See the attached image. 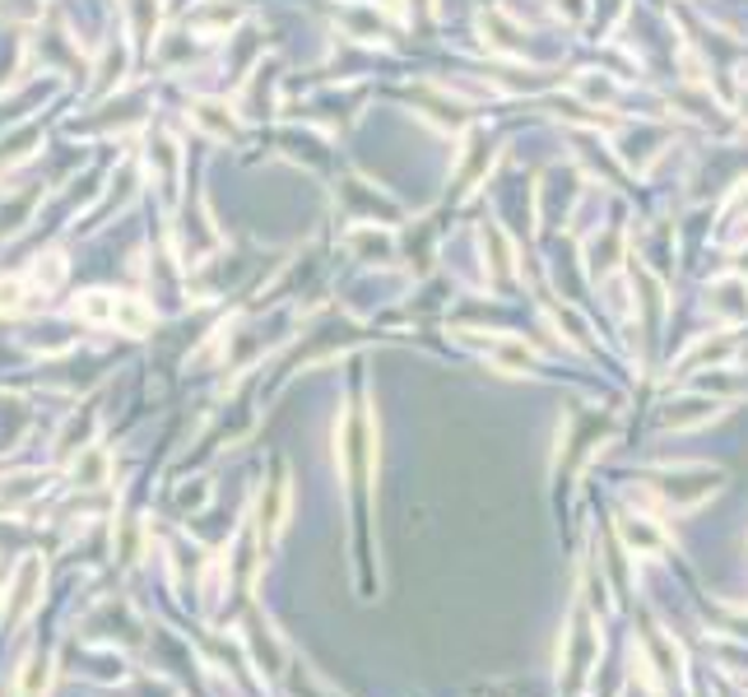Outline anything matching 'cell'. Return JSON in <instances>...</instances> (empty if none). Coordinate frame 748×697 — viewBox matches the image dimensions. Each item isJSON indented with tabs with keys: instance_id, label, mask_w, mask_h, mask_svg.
<instances>
[{
	"instance_id": "6da1fadb",
	"label": "cell",
	"mask_w": 748,
	"mask_h": 697,
	"mask_svg": "<svg viewBox=\"0 0 748 697\" xmlns=\"http://www.w3.org/2000/svg\"><path fill=\"white\" fill-rule=\"evenodd\" d=\"M42 586H47V562L42 554H23L14 562V572L6 581V596H0V624L19 628L38 605H42Z\"/></svg>"
},
{
	"instance_id": "7a4b0ae2",
	"label": "cell",
	"mask_w": 748,
	"mask_h": 697,
	"mask_svg": "<svg viewBox=\"0 0 748 697\" xmlns=\"http://www.w3.org/2000/svg\"><path fill=\"white\" fill-rule=\"evenodd\" d=\"M70 479H74V488H102L112 479V456L102 451V447H80L74 451V460H70Z\"/></svg>"
},
{
	"instance_id": "3957f363",
	"label": "cell",
	"mask_w": 748,
	"mask_h": 697,
	"mask_svg": "<svg viewBox=\"0 0 748 697\" xmlns=\"http://www.w3.org/2000/svg\"><path fill=\"white\" fill-rule=\"evenodd\" d=\"M51 684H57V660L33 651L29 660L19 665V679H14V697H47Z\"/></svg>"
},
{
	"instance_id": "277c9868",
	"label": "cell",
	"mask_w": 748,
	"mask_h": 697,
	"mask_svg": "<svg viewBox=\"0 0 748 697\" xmlns=\"http://www.w3.org/2000/svg\"><path fill=\"white\" fill-rule=\"evenodd\" d=\"M479 29H483V42L493 47V51H502V57H526V38H521V29L502 14V10H488L483 19H479Z\"/></svg>"
},
{
	"instance_id": "5b68a950",
	"label": "cell",
	"mask_w": 748,
	"mask_h": 697,
	"mask_svg": "<svg viewBox=\"0 0 748 697\" xmlns=\"http://www.w3.org/2000/svg\"><path fill=\"white\" fill-rule=\"evenodd\" d=\"M711 312L726 317V321H744L748 317V279H739V275L716 279L711 283Z\"/></svg>"
},
{
	"instance_id": "8992f818",
	"label": "cell",
	"mask_w": 748,
	"mask_h": 697,
	"mask_svg": "<svg viewBox=\"0 0 748 697\" xmlns=\"http://www.w3.org/2000/svg\"><path fill=\"white\" fill-rule=\"evenodd\" d=\"M191 121L200 126L205 136H215V140L238 136V117L228 112V102H215V98H200V102H191Z\"/></svg>"
},
{
	"instance_id": "52a82bcc",
	"label": "cell",
	"mask_w": 748,
	"mask_h": 697,
	"mask_svg": "<svg viewBox=\"0 0 748 697\" xmlns=\"http://www.w3.org/2000/svg\"><path fill=\"white\" fill-rule=\"evenodd\" d=\"M80 321H89V326H112V317H117V293H102V289H89V293H80L74 298V307H70Z\"/></svg>"
},
{
	"instance_id": "ba28073f",
	"label": "cell",
	"mask_w": 748,
	"mask_h": 697,
	"mask_svg": "<svg viewBox=\"0 0 748 697\" xmlns=\"http://www.w3.org/2000/svg\"><path fill=\"white\" fill-rule=\"evenodd\" d=\"M349 251H358V256H377V261H391L396 242H391V232H386V228L368 223V228H353V232H349Z\"/></svg>"
},
{
	"instance_id": "9c48e42d",
	"label": "cell",
	"mask_w": 748,
	"mask_h": 697,
	"mask_svg": "<svg viewBox=\"0 0 748 697\" xmlns=\"http://www.w3.org/2000/svg\"><path fill=\"white\" fill-rule=\"evenodd\" d=\"M112 326L117 330H126V335H144L149 326H153V312L140 302V298H126V293H117V317H112Z\"/></svg>"
},
{
	"instance_id": "30bf717a",
	"label": "cell",
	"mask_w": 748,
	"mask_h": 697,
	"mask_svg": "<svg viewBox=\"0 0 748 697\" xmlns=\"http://www.w3.org/2000/svg\"><path fill=\"white\" fill-rule=\"evenodd\" d=\"M590 270L596 275H609L614 266H618V256H624V232H605V238H596L590 242Z\"/></svg>"
},
{
	"instance_id": "8fae6325",
	"label": "cell",
	"mask_w": 748,
	"mask_h": 697,
	"mask_svg": "<svg viewBox=\"0 0 748 697\" xmlns=\"http://www.w3.org/2000/svg\"><path fill=\"white\" fill-rule=\"evenodd\" d=\"M38 494H42V479L38 475H14V479L0 484V507H19V502H29Z\"/></svg>"
},
{
	"instance_id": "7c38bea8",
	"label": "cell",
	"mask_w": 748,
	"mask_h": 697,
	"mask_svg": "<svg viewBox=\"0 0 748 697\" xmlns=\"http://www.w3.org/2000/svg\"><path fill=\"white\" fill-rule=\"evenodd\" d=\"M61 279H66V256L61 251L38 256V266H33V283H38V289L51 293V289H61Z\"/></svg>"
},
{
	"instance_id": "4fadbf2b",
	"label": "cell",
	"mask_w": 748,
	"mask_h": 697,
	"mask_svg": "<svg viewBox=\"0 0 748 697\" xmlns=\"http://www.w3.org/2000/svg\"><path fill=\"white\" fill-rule=\"evenodd\" d=\"M340 23H345L353 38H363V42H377V38H381V14H377V10H345Z\"/></svg>"
},
{
	"instance_id": "5bb4252c",
	"label": "cell",
	"mask_w": 748,
	"mask_h": 697,
	"mask_svg": "<svg viewBox=\"0 0 748 697\" xmlns=\"http://www.w3.org/2000/svg\"><path fill=\"white\" fill-rule=\"evenodd\" d=\"M711 415H716L711 400H684V405L669 409L665 424H669V428H688V424H702V419H711Z\"/></svg>"
},
{
	"instance_id": "9a60e30c",
	"label": "cell",
	"mask_w": 748,
	"mask_h": 697,
	"mask_svg": "<svg viewBox=\"0 0 748 697\" xmlns=\"http://www.w3.org/2000/svg\"><path fill=\"white\" fill-rule=\"evenodd\" d=\"M23 298H29V283L19 275H0V317L23 312Z\"/></svg>"
},
{
	"instance_id": "2e32d148",
	"label": "cell",
	"mask_w": 748,
	"mask_h": 697,
	"mask_svg": "<svg viewBox=\"0 0 748 697\" xmlns=\"http://www.w3.org/2000/svg\"><path fill=\"white\" fill-rule=\"evenodd\" d=\"M38 140H42V136H38V126H29V131L14 136L10 145H0V163H23V159L33 153V145H38Z\"/></svg>"
},
{
	"instance_id": "e0dca14e",
	"label": "cell",
	"mask_w": 748,
	"mask_h": 697,
	"mask_svg": "<svg viewBox=\"0 0 748 697\" xmlns=\"http://www.w3.org/2000/svg\"><path fill=\"white\" fill-rule=\"evenodd\" d=\"M730 340H702L698 349H692V358H688V364H707V358H711V364H716V358H730Z\"/></svg>"
},
{
	"instance_id": "ac0fdd59",
	"label": "cell",
	"mask_w": 748,
	"mask_h": 697,
	"mask_svg": "<svg viewBox=\"0 0 748 697\" xmlns=\"http://www.w3.org/2000/svg\"><path fill=\"white\" fill-rule=\"evenodd\" d=\"M33 205H38V191H23V196L14 200V215L23 219V215L33 210ZM0 232H6V238H10V232H19V223H6V210H0Z\"/></svg>"
},
{
	"instance_id": "d6986e66",
	"label": "cell",
	"mask_w": 748,
	"mask_h": 697,
	"mask_svg": "<svg viewBox=\"0 0 748 697\" xmlns=\"http://www.w3.org/2000/svg\"><path fill=\"white\" fill-rule=\"evenodd\" d=\"M558 10H567V19L577 23V19L586 14V0H558Z\"/></svg>"
},
{
	"instance_id": "ffe728a7",
	"label": "cell",
	"mask_w": 748,
	"mask_h": 697,
	"mask_svg": "<svg viewBox=\"0 0 748 697\" xmlns=\"http://www.w3.org/2000/svg\"><path fill=\"white\" fill-rule=\"evenodd\" d=\"M739 210H748V191H744V196H739Z\"/></svg>"
}]
</instances>
